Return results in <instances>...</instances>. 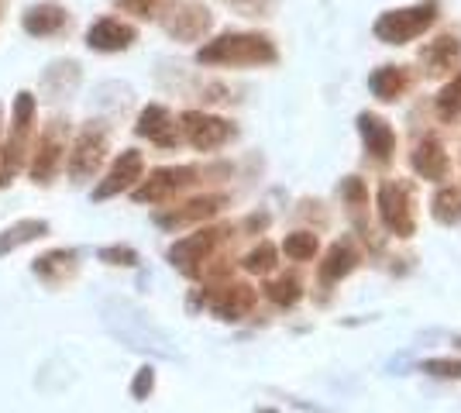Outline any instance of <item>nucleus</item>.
Masks as SVG:
<instances>
[{"label":"nucleus","mask_w":461,"mask_h":413,"mask_svg":"<svg viewBox=\"0 0 461 413\" xmlns=\"http://www.w3.org/2000/svg\"><path fill=\"white\" fill-rule=\"evenodd\" d=\"M200 66H230V69H255V66H276L279 49L269 35L258 31H224L217 39L203 41L196 49Z\"/></svg>","instance_id":"f257e3e1"},{"label":"nucleus","mask_w":461,"mask_h":413,"mask_svg":"<svg viewBox=\"0 0 461 413\" xmlns=\"http://www.w3.org/2000/svg\"><path fill=\"white\" fill-rule=\"evenodd\" d=\"M438 18H441V0H420L413 7H396V11L379 14L372 24V35L383 45H410L423 31H430Z\"/></svg>","instance_id":"f03ea898"},{"label":"nucleus","mask_w":461,"mask_h":413,"mask_svg":"<svg viewBox=\"0 0 461 413\" xmlns=\"http://www.w3.org/2000/svg\"><path fill=\"white\" fill-rule=\"evenodd\" d=\"M375 211H379L383 228L393 238L417 235V200H413L410 179H385L375 193Z\"/></svg>","instance_id":"7ed1b4c3"},{"label":"nucleus","mask_w":461,"mask_h":413,"mask_svg":"<svg viewBox=\"0 0 461 413\" xmlns=\"http://www.w3.org/2000/svg\"><path fill=\"white\" fill-rule=\"evenodd\" d=\"M32 124H35V97L28 90H21L18 100H14L11 135H7V145L0 148V186H7L28 166V135H32Z\"/></svg>","instance_id":"20e7f679"},{"label":"nucleus","mask_w":461,"mask_h":413,"mask_svg":"<svg viewBox=\"0 0 461 413\" xmlns=\"http://www.w3.org/2000/svg\"><path fill=\"white\" fill-rule=\"evenodd\" d=\"M155 18L162 21V31L176 41H200L213 28L211 7L200 0H166Z\"/></svg>","instance_id":"39448f33"},{"label":"nucleus","mask_w":461,"mask_h":413,"mask_svg":"<svg viewBox=\"0 0 461 413\" xmlns=\"http://www.w3.org/2000/svg\"><path fill=\"white\" fill-rule=\"evenodd\" d=\"M107 145H111V131H107L104 121L83 124V131L73 141V152H69V176L79 179V183L94 176L107 158Z\"/></svg>","instance_id":"423d86ee"},{"label":"nucleus","mask_w":461,"mask_h":413,"mask_svg":"<svg viewBox=\"0 0 461 413\" xmlns=\"http://www.w3.org/2000/svg\"><path fill=\"white\" fill-rule=\"evenodd\" d=\"M179 131L190 141L196 152H217L224 148L230 138L238 135V128L228 118H217V114H203V111H186L179 118Z\"/></svg>","instance_id":"0eeeda50"},{"label":"nucleus","mask_w":461,"mask_h":413,"mask_svg":"<svg viewBox=\"0 0 461 413\" xmlns=\"http://www.w3.org/2000/svg\"><path fill=\"white\" fill-rule=\"evenodd\" d=\"M200 176V169L196 166H169V169H155L149 173V179H141L135 190H131V197L138 203H166L169 197H176L179 190H186L193 186Z\"/></svg>","instance_id":"6e6552de"},{"label":"nucleus","mask_w":461,"mask_h":413,"mask_svg":"<svg viewBox=\"0 0 461 413\" xmlns=\"http://www.w3.org/2000/svg\"><path fill=\"white\" fill-rule=\"evenodd\" d=\"M228 228H203L190 238H179L173 248H169V262H173L179 273L196 275L203 269V262L213 256V248L224 241Z\"/></svg>","instance_id":"1a4fd4ad"},{"label":"nucleus","mask_w":461,"mask_h":413,"mask_svg":"<svg viewBox=\"0 0 461 413\" xmlns=\"http://www.w3.org/2000/svg\"><path fill=\"white\" fill-rule=\"evenodd\" d=\"M420 66L430 79H441V76L458 73L461 69V35L444 31V35H438L434 41H427V45L420 49Z\"/></svg>","instance_id":"9d476101"},{"label":"nucleus","mask_w":461,"mask_h":413,"mask_svg":"<svg viewBox=\"0 0 461 413\" xmlns=\"http://www.w3.org/2000/svg\"><path fill=\"white\" fill-rule=\"evenodd\" d=\"M141 173H145L141 152H138V148H124V152L114 158L107 179L94 190V200H111V197H117V193H124V190H135Z\"/></svg>","instance_id":"9b49d317"},{"label":"nucleus","mask_w":461,"mask_h":413,"mask_svg":"<svg viewBox=\"0 0 461 413\" xmlns=\"http://www.w3.org/2000/svg\"><path fill=\"white\" fill-rule=\"evenodd\" d=\"M358 135H362V145H366V156L372 162H393L396 156V131H393V124L379 114H372V111H362L358 114Z\"/></svg>","instance_id":"f8f14e48"},{"label":"nucleus","mask_w":461,"mask_h":413,"mask_svg":"<svg viewBox=\"0 0 461 413\" xmlns=\"http://www.w3.org/2000/svg\"><path fill=\"white\" fill-rule=\"evenodd\" d=\"M410 166H413V173L427 183H444L447 173H451V158L444 152V141L438 135H423L417 145H413V152H410Z\"/></svg>","instance_id":"ddd939ff"},{"label":"nucleus","mask_w":461,"mask_h":413,"mask_svg":"<svg viewBox=\"0 0 461 413\" xmlns=\"http://www.w3.org/2000/svg\"><path fill=\"white\" fill-rule=\"evenodd\" d=\"M135 135L149 138V141L162 145V148H176V145H179V138H183V131H179V124H176L169 107H162V103H149V107L138 114Z\"/></svg>","instance_id":"4468645a"},{"label":"nucleus","mask_w":461,"mask_h":413,"mask_svg":"<svg viewBox=\"0 0 461 413\" xmlns=\"http://www.w3.org/2000/svg\"><path fill=\"white\" fill-rule=\"evenodd\" d=\"M138 41V28L121 18H100L86 31V45L94 52H124Z\"/></svg>","instance_id":"2eb2a0df"},{"label":"nucleus","mask_w":461,"mask_h":413,"mask_svg":"<svg viewBox=\"0 0 461 413\" xmlns=\"http://www.w3.org/2000/svg\"><path fill=\"white\" fill-rule=\"evenodd\" d=\"M21 28L28 35H35V39H52V35H62L69 28V11L56 0H39V4H32L24 11Z\"/></svg>","instance_id":"dca6fc26"},{"label":"nucleus","mask_w":461,"mask_h":413,"mask_svg":"<svg viewBox=\"0 0 461 413\" xmlns=\"http://www.w3.org/2000/svg\"><path fill=\"white\" fill-rule=\"evenodd\" d=\"M59 158H62V121H52V128L41 135L39 148H35V156L28 162V173H32V179L39 186L52 183V176H56L59 169Z\"/></svg>","instance_id":"f3484780"},{"label":"nucleus","mask_w":461,"mask_h":413,"mask_svg":"<svg viewBox=\"0 0 461 413\" xmlns=\"http://www.w3.org/2000/svg\"><path fill=\"white\" fill-rule=\"evenodd\" d=\"M207 303H211V310L221 320H241L255 307V290H251L249 283H228V286L213 290Z\"/></svg>","instance_id":"a211bd4d"},{"label":"nucleus","mask_w":461,"mask_h":413,"mask_svg":"<svg viewBox=\"0 0 461 413\" xmlns=\"http://www.w3.org/2000/svg\"><path fill=\"white\" fill-rule=\"evenodd\" d=\"M228 203V197H221V193H211V197H196L190 203H183V207H176L169 214H155V224L158 228H186V224H196V220H207V217L221 214V207Z\"/></svg>","instance_id":"6ab92c4d"},{"label":"nucleus","mask_w":461,"mask_h":413,"mask_svg":"<svg viewBox=\"0 0 461 413\" xmlns=\"http://www.w3.org/2000/svg\"><path fill=\"white\" fill-rule=\"evenodd\" d=\"M358 262H362V256H358V248L351 245V241H334L330 248H327L324 262H321V283L324 286H334V283H341V279H348V275L358 269Z\"/></svg>","instance_id":"aec40b11"},{"label":"nucleus","mask_w":461,"mask_h":413,"mask_svg":"<svg viewBox=\"0 0 461 413\" xmlns=\"http://www.w3.org/2000/svg\"><path fill=\"white\" fill-rule=\"evenodd\" d=\"M410 83H413L410 66H379L368 76V90L375 94V100H383V103H396V100L406 97Z\"/></svg>","instance_id":"412c9836"},{"label":"nucleus","mask_w":461,"mask_h":413,"mask_svg":"<svg viewBox=\"0 0 461 413\" xmlns=\"http://www.w3.org/2000/svg\"><path fill=\"white\" fill-rule=\"evenodd\" d=\"M341 200L348 203V217L355 220V228L368 235V186L358 176L341 179Z\"/></svg>","instance_id":"4be33fe9"},{"label":"nucleus","mask_w":461,"mask_h":413,"mask_svg":"<svg viewBox=\"0 0 461 413\" xmlns=\"http://www.w3.org/2000/svg\"><path fill=\"white\" fill-rule=\"evenodd\" d=\"M430 214H434V220L444 224V228L461 224V186L458 183L441 186V190L434 193V200H430Z\"/></svg>","instance_id":"5701e85b"},{"label":"nucleus","mask_w":461,"mask_h":413,"mask_svg":"<svg viewBox=\"0 0 461 413\" xmlns=\"http://www.w3.org/2000/svg\"><path fill=\"white\" fill-rule=\"evenodd\" d=\"M434 111H438V118H441L444 124L461 121V69L451 73V79L441 86V94L434 97Z\"/></svg>","instance_id":"b1692460"},{"label":"nucleus","mask_w":461,"mask_h":413,"mask_svg":"<svg viewBox=\"0 0 461 413\" xmlns=\"http://www.w3.org/2000/svg\"><path fill=\"white\" fill-rule=\"evenodd\" d=\"M45 235H49V224L45 220H21V224L7 228L0 235V256H7V252H14L24 241H35V238H45Z\"/></svg>","instance_id":"393cba45"},{"label":"nucleus","mask_w":461,"mask_h":413,"mask_svg":"<svg viewBox=\"0 0 461 413\" xmlns=\"http://www.w3.org/2000/svg\"><path fill=\"white\" fill-rule=\"evenodd\" d=\"M266 296H269L276 307H296L300 300H303V286H300V279L296 275H279V279H272L266 283Z\"/></svg>","instance_id":"a878e982"},{"label":"nucleus","mask_w":461,"mask_h":413,"mask_svg":"<svg viewBox=\"0 0 461 413\" xmlns=\"http://www.w3.org/2000/svg\"><path fill=\"white\" fill-rule=\"evenodd\" d=\"M241 265H245V273L251 275H269L276 265H279V248L272 245V241H262L258 248H251L249 256L241 258Z\"/></svg>","instance_id":"bb28decb"},{"label":"nucleus","mask_w":461,"mask_h":413,"mask_svg":"<svg viewBox=\"0 0 461 413\" xmlns=\"http://www.w3.org/2000/svg\"><path fill=\"white\" fill-rule=\"evenodd\" d=\"M283 252H286V258H293V262H310V258L321 252V241H317L313 231H293V235H286V241H283Z\"/></svg>","instance_id":"cd10ccee"},{"label":"nucleus","mask_w":461,"mask_h":413,"mask_svg":"<svg viewBox=\"0 0 461 413\" xmlns=\"http://www.w3.org/2000/svg\"><path fill=\"white\" fill-rule=\"evenodd\" d=\"M73 252H49V256L35 258V273L45 275V279H52V273H56V279L62 275V269L66 273H73L77 269V262H73Z\"/></svg>","instance_id":"c85d7f7f"},{"label":"nucleus","mask_w":461,"mask_h":413,"mask_svg":"<svg viewBox=\"0 0 461 413\" xmlns=\"http://www.w3.org/2000/svg\"><path fill=\"white\" fill-rule=\"evenodd\" d=\"M166 0H114L117 11H124V14H131V18H155L158 14V7H162Z\"/></svg>","instance_id":"c756f323"},{"label":"nucleus","mask_w":461,"mask_h":413,"mask_svg":"<svg viewBox=\"0 0 461 413\" xmlns=\"http://www.w3.org/2000/svg\"><path fill=\"white\" fill-rule=\"evenodd\" d=\"M420 369L427 375H434V379H461L458 358H427Z\"/></svg>","instance_id":"7c9ffc66"},{"label":"nucleus","mask_w":461,"mask_h":413,"mask_svg":"<svg viewBox=\"0 0 461 413\" xmlns=\"http://www.w3.org/2000/svg\"><path fill=\"white\" fill-rule=\"evenodd\" d=\"M224 4H230L234 11H241V14H249V18H266L276 0H224Z\"/></svg>","instance_id":"2f4dec72"},{"label":"nucleus","mask_w":461,"mask_h":413,"mask_svg":"<svg viewBox=\"0 0 461 413\" xmlns=\"http://www.w3.org/2000/svg\"><path fill=\"white\" fill-rule=\"evenodd\" d=\"M155 386V373L145 365V369H138L135 382H131V393H135V400H149V393H152Z\"/></svg>","instance_id":"473e14b6"},{"label":"nucleus","mask_w":461,"mask_h":413,"mask_svg":"<svg viewBox=\"0 0 461 413\" xmlns=\"http://www.w3.org/2000/svg\"><path fill=\"white\" fill-rule=\"evenodd\" d=\"M104 262H114V265H138V256L131 248H124V245H117V248H104L100 252Z\"/></svg>","instance_id":"72a5a7b5"},{"label":"nucleus","mask_w":461,"mask_h":413,"mask_svg":"<svg viewBox=\"0 0 461 413\" xmlns=\"http://www.w3.org/2000/svg\"><path fill=\"white\" fill-rule=\"evenodd\" d=\"M4 7H7V0H0V21H4Z\"/></svg>","instance_id":"f704fd0d"},{"label":"nucleus","mask_w":461,"mask_h":413,"mask_svg":"<svg viewBox=\"0 0 461 413\" xmlns=\"http://www.w3.org/2000/svg\"><path fill=\"white\" fill-rule=\"evenodd\" d=\"M262 413H276V410H262Z\"/></svg>","instance_id":"c9c22d12"}]
</instances>
